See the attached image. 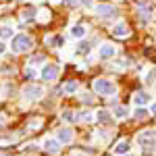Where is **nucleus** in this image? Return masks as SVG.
<instances>
[{
	"label": "nucleus",
	"instance_id": "obj_1",
	"mask_svg": "<svg viewBox=\"0 0 156 156\" xmlns=\"http://www.w3.org/2000/svg\"><path fill=\"white\" fill-rule=\"evenodd\" d=\"M34 46V42H31V37L25 36V34H19V36L12 37V52H29Z\"/></svg>",
	"mask_w": 156,
	"mask_h": 156
},
{
	"label": "nucleus",
	"instance_id": "obj_2",
	"mask_svg": "<svg viewBox=\"0 0 156 156\" xmlns=\"http://www.w3.org/2000/svg\"><path fill=\"white\" fill-rule=\"evenodd\" d=\"M94 90H96V94H100V96H112L117 92V85L112 83L110 79H96L94 81Z\"/></svg>",
	"mask_w": 156,
	"mask_h": 156
},
{
	"label": "nucleus",
	"instance_id": "obj_3",
	"mask_svg": "<svg viewBox=\"0 0 156 156\" xmlns=\"http://www.w3.org/2000/svg\"><path fill=\"white\" fill-rule=\"evenodd\" d=\"M44 96V87L36 83H27L23 87V98L25 100H37V98Z\"/></svg>",
	"mask_w": 156,
	"mask_h": 156
},
{
	"label": "nucleus",
	"instance_id": "obj_4",
	"mask_svg": "<svg viewBox=\"0 0 156 156\" xmlns=\"http://www.w3.org/2000/svg\"><path fill=\"white\" fill-rule=\"evenodd\" d=\"M137 144L142 148H154L156 146V133L154 131H142L137 135Z\"/></svg>",
	"mask_w": 156,
	"mask_h": 156
},
{
	"label": "nucleus",
	"instance_id": "obj_5",
	"mask_svg": "<svg viewBox=\"0 0 156 156\" xmlns=\"http://www.w3.org/2000/svg\"><path fill=\"white\" fill-rule=\"evenodd\" d=\"M58 71L60 69L56 65H46V67L42 69V79H44V81H54V79L58 77Z\"/></svg>",
	"mask_w": 156,
	"mask_h": 156
},
{
	"label": "nucleus",
	"instance_id": "obj_6",
	"mask_svg": "<svg viewBox=\"0 0 156 156\" xmlns=\"http://www.w3.org/2000/svg\"><path fill=\"white\" fill-rule=\"evenodd\" d=\"M96 12L100 17H104V19H110V17L117 15V6H112V4H100V6H96Z\"/></svg>",
	"mask_w": 156,
	"mask_h": 156
},
{
	"label": "nucleus",
	"instance_id": "obj_7",
	"mask_svg": "<svg viewBox=\"0 0 156 156\" xmlns=\"http://www.w3.org/2000/svg\"><path fill=\"white\" fill-rule=\"evenodd\" d=\"M56 140H58L60 144H71L73 142V129L71 127H62V129H58Z\"/></svg>",
	"mask_w": 156,
	"mask_h": 156
},
{
	"label": "nucleus",
	"instance_id": "obj_8",
	"mask_svg": "<svg viewBox=\"0 0 156 156\" xmlns=\"http://www.w3.org/2000/svg\"><path fill=\"white\" fill-rule=\"evenodd\" d=\"M150 100H152V96H150L148 92H135V94H133V104H135V106H146Z\"/></svg>",
	"mask_w": 156,
	"mask_h": 156
},
{
	"label": "nucleus",
	"instance_id": "obj_9",
	"mask_svg": "<svg viewBox=\"0 0 156 156\" xmlns=\"http://www.w3.org/2000/svg\"><path fill=\"white\" fill-rule=\"evenodd\" d=\"M98 54H100V58H102V60L112 58V56L117 54V48H115L112 44H102V46H100V52H98Z\"/></svg>",
	"mask_w": 156,
	"mask_h": 156
},
{
	"label": "nucleus",
	"instance_id": "obj_10",
	"mask_svg": "<svg viewBox=\"0 0 156 156\" xmlns=\"http://www.w3.org/2000/svg\"><path fill=\"white\" fill-rule=\"evenodd\" d=\"M44 150H46V152H50V154H56V152L60 150V142H58V140L48 137V140H44Z\"/></svg>",
	"mask_w": 156,
	"mask_h": 156
},
{
	"label": "nucleus",
	"instance_id": "obj_11",
	"mask_svg": "<svg viewBox=\"0 0 156 156\" xmlns=\"http://www.w3.org/2000/svg\"><path fill=\"white\" fill-rule=\"evenodd\" d=\"M112 36L115 37H127L129 36V27H127V23L121 21L119 25H115V27H112Z\"/></svg>",
	"mask_w": 156,
	"mask_h": 156
},
{
	"label": "nucleus",
	"instance_id": "obj_12",
	"mask_svg": "<svg viewBox=\"0 0 156 156\" xmlns=\"http://www.w3.org/2000/svg\"><path fill=\"white\" fill-rule=\"evenodd\" d=\"M131 150V144L127 142V140H123V142H119V144L115 146V154L117 156H123V154H127Z\"/></svg>",
	"mask_w": 156,
	"mask_h": 156
},
{
	"label": "nucleus",
	"instance_id": "obj_13",
	"mask_svg": "<svg viewBox=\"0 0 156 156\" xmlns=\"http://www.w3.org/2000/svg\"><path fill=\"white\" fill-rule=\"evenodd\" d=\"M12 27L11 25H4V27H0V40H9V37H12Z\"/></svg>",
	"mask_w": 156,
	"mask_h": 156
},
{
	"label": "nucleus",
	"instance_id": "obj_14",
	"mask_svg": "<svg viewBox=\"0 0 156 156\" xmlns=\"http://www.w3.org/2000/svg\"><path fill=\"white\" fill-rule=\"evenodd\" d=\"M73 37H83L85 36V27L83 25H75V27H71V31H69Z\"/></svg>",
	"mask_w": 156,
	"mask_h": 156
},
{
	"label": "nucleus",
	"instance_id": "obj_15",
	"mask_svg": "<svg viewBox=\"0 0 156 156\" xmlns=\"http://www.w3.org/2000/svg\"><path fill=\"white\" fill-rule=\"evenodd\" d=\"M112 115H115L117 119H125V117L129 115V110H127V108H125V106H117V108H115V110H112Z\"/></svg>",
	"mask_w": 156,
	"mask_h": 156
},
{
	"label": "nucleus",
	"instance_id": "obj_16",
	"mask_svg": "<svg viewBox=\"0 0 156 156\" xmlns=\"http://www.w3.org/2000/svg\"><path fill=\"white\" fill-rule=\"evenodd\" d=\"M96 117H98L100 123H110V112H108V110H98Z\"/></svg>",
	"mask_w": 156,
	"mask_h": 156
},
{
	"label": "nucleus",
	"instance_id": "obj_17",
	"mask_svg": "<svg viewBox=\"0 0 156 156\" xmlns=\"http://www.w3.org/2000/svg\"><path fill=\"white\" fill-rule=\"evenodd\" d=\"M62 90H65V94H75L77 92V81H67Z\"/></svg>",
	"mask_w": 156,
	"mask_h": 156
},
{
	"label": "nucleus",
	"instance_id": "obj_18",
	"mask_svg": "<svg viewBox=\"0 0 156 156\" xmlns=\"http://www.w3.org/2000/svg\"><path fill=\"white\" fill-rule=\"evenodd\" d=\"M133 117H135L137 121H142V119H146V117H148V110H144L142 106H137V108H135V115H133Z\"/></svg>",
	"mask_w": 156,
	"mask_h": 156
},
{
	"label": "nucleus",
	"instance_id": "obj_19",
	"mask_svg": "<svg viewBox=\"0 0 156 156\" xmlns=\"http://www.w3.org/2000/svg\"><path fill=\"white\" fill-rule=\"evenodd\" d=\"M92 119H94V115H92L90 110H83V112H79V121H83V123H90Z\"/></svg>",
	"mask_w": 156,
	"mask_h": 156
},
{
	"label": "nucleus",
	"instance_id": "obj_20",
	"mask_svg": "<svg viewBox=\"0 0 156 156\" xmlns=\"http://www.w3.org/2000/svg\"><path fill=\"white\" fill-rule=\"evenodd\" d=\"M62 119L67 121V123H73L75 121V112L73 110H62Z\"/></svg>",
	"mask_w": 156,
	"mask_h": 156
},
{
	"label": "nucleus",
	"instance_id": "obj_21",
	"mask_svg": "<svg viewBox=\"0 0 156 156\" xmlns=\"http://www.w3.org/2000/svg\"><path fill=\"white\" fill-rule=\"evenodd\" d=\"M77 52H79V54H90V44H87V42H85V44H79V46H77Z\"/></svg>",
	"mask_w": 156,
	"mask_h": 156
},
{
	"label": "nucleus",
	"instance_id": "obj_22",
	"mask_svg": "<svg viewBox=\"0 0 156 156\" xmlns=\"http://www.w3.org/2000/svg\"><path fill=\"white\" fill-rule=\"evenodd\" d=\"M23 17H25V19H31V17H36V9H25V11H23Z\"/></svg>",
	"mask_w": 156,
	"mask_h": 156
},
{
	"label": "nucleus",
	"instance_id": "obj_23",
	"mask_svg": "<svg viewBox=\"0 0 156 156\" xmlns=\"http://www.w3.org/2000/svg\"><path fill=\"white\" fill-rule=\"evenodd\" d=\"M6 52V44H4V40H0V56Z\"/></svg>",
	"mask_w": 156,
	"mask_h": 156
},
{
	"label": "nucleus",
	"instance_id": "obj_24",
	"mask_svg": "<svg viewBox=\"0 0 156 156\" xmlns=\"http://www.w3.org/2000/svg\"><path fill=\"white\" fill-rule=\"evenodd\" d=\"M42 60H44V56H34V58H31V65H36V62H42Z\"/></svg>",
	"mask_w": 156,
	"mask_h": 156
},
{
	"label": "nucleus",
	"instance_id": "obj_25",
	"mask_svg": "<svg viewBox=\"0 0 156 156\" xmlns=\"http://www.w3.org/2000/svg\"><path fill=\"white\" fill-rule=\"evenodd\" d=\"M77 2H81V4H85V6H90V4H92V0H77Z\"/></svg>",
	"mask_w": 156,
	"mask_h": 156
},
{
	"label": "nucleus",
	"instance_id": "obj_26",
	"mask_svg": "<svg viewBox=\"0 0 156 156\" xmlns=\"http://www.w3.org/2000/svg\"><path fill=\"white\" fill-rule=\"evenodd\" d=\"M150 110H152V115H156V104H152V108H150Z\"/></svg>",
	"mask_w": 156,
	"mask_h": 156
},
{
	"label": "nucleus",
	"instance_id": "obj_27",
	"mask_svg": "<svg viewBox=\"0 0 156 156\" xmlns=\"http://www.w3.org/2000/svg\"><path fill=\"white\" fill-rule=\"evenodd\" d=\"M2 125H4V117H0V127H2Z\"/></svg>",
	"mask_w": 156,
	"mask_h": 156
}]
</instances>
